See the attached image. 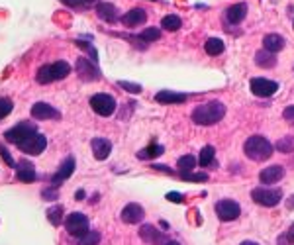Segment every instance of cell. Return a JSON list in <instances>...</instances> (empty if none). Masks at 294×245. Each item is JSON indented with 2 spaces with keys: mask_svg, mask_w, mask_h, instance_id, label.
Masks as SVG:
<instances>
[{
  "mask_svg": "<svg viewBox=\"0 0 294 245\" xmlns=\"http://www.w3.org/2000/svg\"><path fill=\"white\" fill-rule=\"evenodd\" d=\"M224 116H226V106L218 100H210L194 108L192 122L196 126H214V124L220 122Z\"/></svg>",
  "mask_w": 294,
  "mask_h": 245,
  "instance_id": "obj_1",
  "label": "cell"
},
{
  "mask_svg": "<svg viewBox=\"0 0 294 245\" xmlns=\"http://www.w3.org/2000/svg\"><path fill=\"white\" fill-rule=\"evenodd\" d=\"M69 73H71V65L67 61H55V63H49V65L40 67L35 79H38L40 85H49V83H55V81L65 79Z\"/></svg>",
  "mask_w": 294,
  "mask_h": 245,
  "instance_id": "obj_2",
  "label": "cell"
},
{
  "mask_svg": "<svg viewBox=\"0 0 294 245\" xmlns=\"http://www.w3.org/2000/svg\"><path fill=\"white\" fill-rule=\"evenodd\" d=\"M243 151L253 161H267L273 155V144L263 135H251L243 145Z\"/></svg>",
  "mask_w": 294,
  "mask_h": 245,
  "instance_id": "obj_3",
  "label": "cell"
},
{
  "mask_svg": "<svg viewBox=\"0 0 294 245\" xmlns=\"http://www.w3.org/2000/svg\"><path fill=\"white\" fill-rule=\"evenodd\" d=\"M33 133H38V128L31 124V122H20V124H16L14 128H10V130L4 133V139L8 142V144H22L24 139H28L29 135H33Z\"/></svg>",
  "mask_w": 294,
  "mask_h": 245,
  "instance_id": "obj_4",
  "label": "cell"
},
{
  "mask_svg": "<svg viewBox=\"0 0 294 245\" xmlns=\"http://www.w3.org/2000/svg\"><path fill=\"white\" fill-rule=\"evenodd\" d=\"M90 108L98 116L108 118V116H112L116 112V100H114V96H110L106 92H98V94H94L90 98Z\"/></svg>",
  "mask_w": 294,
  "mask_h": 245,
  "instance_id": "obj_5",
  "label": "cell"
},
{
  "mask_svg": "<svg viewBox=\"0 0 294 245\" xmlns=\"http://www.w3.org/2000/svg\"><path fill=\"white\" fill-rule=\"evenodd\" d=\"M65 230L69 231V235H73L75 239L85 235L88 231V218L81 212H73L65 218Z\"/></svg>",
  "mask_w": 294,
  "mask_h": 245,
  "instance_id": "obj_6",
  "label": "cell"
},
{
  "mask_svg": "<svg viewBox=\"0 0 294 245\" xmlns=\"http://www.w3.org/2000/svg\"><path fill=\"white\" fill-rule=\"evenodd\" d=\"M251 198H253V202H257L259 206L273 208V206H277L280 202L282 192H280L279 188H275V190H269V188H255V190H251Z\"/></svg>",
  "mask_w": 294,
  "mask_h": 245,
  "instance_id": "obj_7",
  "label": "cell"
},
{
  "mask_svg": "<svg viewBox=\"0 0 294 245\" xmlns=\"http://www.w3.org/2000/svg\"><path fill=\"white\" fill-rule=\"evenodd\" d=\"M216 214H218V218H220L222 222H234L241 214V208L232 198H224V200L216 202Z\"/></svg>",
  "mask_w": 294,
  "mask_h": 245,
  "instance_id": "obj_8",
  "label": "cell"
},
{
  "mask_svg": "<svg viewBox=\"0 0 294 245\" xmlns=\"http://www.w3.org/2000/svg\"><path fill=\"white\" fill-rule=\"evenodd\" d=\"M249 87H251V92L255 96H259V98H269V96H273L279 90V85L275 81H269V79H263V77L251 79Z\"/></svg>",
  "mask_w": 294,
  "mask_h": 245,
  "instance_id": "obj_9",
  "label": "cell"
},
{
  "mask_svg": "<svg viewBox=\"0 0 294 245\" xmlns=\"http://www.w3.org/2000/svg\"><path fill=\"white\" fill-rule=\"evenodd\" d=\"M16 147L22 153H26V155H40L47 147V137L42 135V133H33V135H29L28 139H24L22 144H18Z\"/></svg>",
  "mask_w": 294,
  "mask_h": 245,
  "instance_id": "obj_10",
  "label": "cell"
},
{
  "mask_svg": "<svg viewBox=\"0 0 294 245\" xmlns=\"http://www.w3.org/2000/svg\"><path fill=\"white\" fill-rule=\"evenodd\" d=\"M77 73H79V77H81L83 81H88V83L100 79V71H98L96 63H94V61H88L87 57L77 59Z\"/></svg>",
  "mask_w": 294,
  "mask_h": 245,
  "instance_id": "obj_11",
  "label": "cell"
},
{
  "mask_svg": "<svg viewBox=\"0 0 294 245\" xmlns=\"http://www.w3.org/2000/svg\"><path fill=\"white\" fill-rule=\"evenodd\" d=\"M75 167H77V163H75V157H69L65 159L61 165H59L57 173L51 177V188H57L61 183H65L67 179H71V174L75 173Z\"/></svg>",
  "mask_w": 294,
  "mask_h": 245,
  "instance_id": "obj_12",
  "label": "cell"
},
{
  "mask_svg": "<svg viewBox=\"0 0 294 245\" xmlns=\"http://www.w3.org/2000/svg\"><path fill=\"white\" fill-rule=\"evenodd\" d=\"M29 112L35 120H61V112L47 102H35Z\"/></svg>",
  "mask_w": 294,
  "mask_h": 245,
  "instance_id": "obj_13",
  "label": "cell"
},
{
  "mask_svg": "<svg viewBox=\"0 0 294 245\" xmlns=\"http://www.w3.org/2000/svg\"><path fill=\"white\" fill-rule=\"evenodd\" d=\"M14 169H16V179L22 181V183H33V181L38 179V173H35L33 163H29L26 159H22Z\"/></svg>",
  "mask_w": 294,
  "mask_h": 245,
  "instance_id": "obj_14",
  "label": "cell"
},
{
  "mask_svg": "<svg viewBox=\"0 0 294 245\" xmlns=\"http://www.w3.org/2000/svg\"><path fill=\"white\" fill-rule=\"evenodd\" d=\"M120 20H122V24L126 28H137V26H141L147 20V12L143 8H132L130 12H126Z\"/></svg>",
  "mask_w": 294,
  "mask_h": 245,
  "instance_id": "obj_15",
  "label": "cell"
},
{
  "mask_svg": "<svg viewBox=\"0 0 294 245\" xmlns=\"http://www.w3.org/2000/svg\"><path fill=\"white\" fill-rule=\"evenodd\" d=\"M145 216V212H143V208L139 206V204H128L124 210H122V220L126 222V224H139L141 220Z\"/></svg>",
  "mask_w": 294,
  "mask_h": 245,
  "instance_id": "obj_16",
  "label": "cell"
},
{
  "mask_svg": "<svg viewBox=\"0 0 294 245\" xmlns=\"http://www.w3.org/2000/svg\"><path fill=\"white\" fill-rule=\"evenodd\" d=\"M282 177H284V167H280V165H271V167H267V169L261 171L259 181H261L263 185H275V183H279Z\"/></svg>",
  "mask_w": 294,
  "mask_h": 245,
  "instance_id": "obj_17",
  "label": "cell"
},
{
  "mask_svg": "<svg viewBox=\"0 0 294 245\" xmlns=\"http://www.w3.org/2000/svg\"><path fill=\"white\" fill-rule=\"evenodd\" d=\"M90 145H92V153H94V157L98 159V161L108 159L110 151H112V142L106 139V137H94Z\"/></svg>",
  "mask_w": 294,
  "mask_h": 245,
  "instance_id": "obj_18",
  "label": "cell"
},
{
  "mask_svg": "<svg viewBox=\"0 0 294 245\" xmlns=\"http://www.w3.org/2000/svg\"><path fill=\"white\" fill-rule=\"evenodd\" d=\"M96 14L100 20L108 22V24H114L118 20V8L112 2H98L96 4Z\"/></svg>",
  "mask_w": 294,
  "mask_h": 245,
  "instance_id": "obj_19",
  "label": "cell"
},
{
  "mask_svg": "<svg viewBox=\"0 0 294 245\" xmlns=\"http://www.w3.org/2000/svg\"><path fill=\"white\" fill-rule=\"evenodd\" d=\"M155 100L159 104H180V102L187 100V94L185 92H175V90H159L155 94Z\"/></svg>",
  "mask_w": 294,
  "mask_h": 245,
  "instance_id": "obj_20",
  "label": "cell"
},
{
  "mask_svg": "<svg viewBox=\"0 0 294 245\" xmlns=\"http://www.w3.org/2000/svg\"><path fill=\"white\" fill-rule=\"evenodd\" d=\"M245 14H247V6L245 4H234V6H230L226 10V20L230 24H241Z\"/></svg>",
  "mask_w": 294,
  "mask_h": 245,
  "instance_id": "obj_21",
  "label": "cell"
},
{
  "mask_svg": "<svg viewBox=\"0 0 294 245\" xmlns=\"http://www.w3.org/2000/svg\"><path fill=\"white\" fill-rule=\"evenodd\" d=\"M139 235H141V239L149 245H161L163 241V233L161 231H157L153 226H141V230H139Z\"/></svg>",
  "mask_w": 294,
  "mask_h": 245,
  "instance_id": "obj_22",
  "label": "cell"
},
{
  "mask_svg": "<svg viewBox=\"0 0 294 245\" xmlns=\"http://www.w3.org/2000/svg\"><path fill=\"white\" fill-rule=\"evenodd\" d=\"M263 47L271 53H279L280 49L284 47V40L280 38L279 33H269L263 38Z\"/></svg>",
  "mask_w": 294,
  "mask_h": 245,
  "instance_id": "obj_23",
  "label": "cell"
},
{
  "mask_svg": "<svg viewBox=\"0 0 294 245\" xmlns=\"http://www.w3.org/2000/svg\"><path fill=\"white\" fill-rule=\"evenodd\" d=\"M255 63H257L259 67H263V69H271V67L277 65V57H275V53H271V51H267V49H261V51H257V55H255Z\"/></svg>",
  "mask_w": 294,
  "mask_h": 245,
  "instance_id": "obj_24",
  "label": "cell"
},
{
  "mask_svg": "<svg viewBox=\"0 0 294 245\" xmlns=\"http://www.w3.org/2000/svg\"><path fill=\"white\" fill-rule=\"evenodd\" d=\"M163 155V145L159 144H151L149 147L145 149H141L139 153H137V159H141V161H147V159H153V157H159Z\"/></svg>",
  "mask_w": 294,
  "mask_h": 245,
  "instance_id": "obj_25",
  "label": "cell"
},
{
  "mask_svg": "<svg viewBox=\"0 0 294 245\" xmlns=\"http://www.w3.org/2000/svg\"><path fill=\"white\" fill-rule=\"evenodd\" d=\"M204 49H206V53L212 55V57L222 55V53H224V42L218 40V38H210V40L204 44Z\"/></svg>",
  "mask_w": 294,
  "mask_h": 245,
  "instance_id": "obj_26",
  "label": "cell"
},
{
  "mask_svg": "<svg viewBox=\"0 0 294 245\" xmlns=\"http://www.w3.org/2000/svg\"><path fill=\"white\" fill-rule=\"evenodd\" d=\"M214 155H216V149H214L212 145H206V147H202V151H200V155H198V163H200L202 167H208V165L214 163Z\"/></svg>",
  "mask_w": 294,
  "mask_h": 245,
  "instance_id": "obj_27",
  "label": "cell"
},
{
  "mask_svg": "<svg viewBox=\"0 0 294 245\" xmlns=\"http://www.w3.org/2000/svg\"><path fill=\"white\" fill-rule=\"evenodd\" d=\"M180 18L175 14H169V16H165L161 20V28L163 29H167V31H176V29L180 28Z\"/></svg>",
  "mask_w": 294,
  "mask_h": 245,
  "instance_id": "obj_28",
  "label": "cell"
},
{
  "mask_svg": "<svg viewBox=\"0 0 294 245\" xmlns=\"http://www.w3.org/2000/svg\"><path fill=\"white\" fill-rule=\"evenodd\" d=\"M100 243V233L98 231H87L85 235L77 237L75 245H98Z\"/></svg>",
  "mask_w": 294,
  "mask_h": 245,
  "instance_id": "obj_29",
  "label": "cell"
},
{
  "mask_svg": "<svg viewBox=\"0 0 294 245\" xmlns=\"http://www.w3.org/2000/svg\"><path fill=\"white\" fill-rule=\"evenodd\" d=\"M47 220H49L53 226H61V222H63V206L55 204L53 208H49V210H47Z\"/></svg>",
  "mask_w": 294,
  "mask_h": 245,
  "instance_id": "obj_30",
  "label": "cell"
},
{
  "mask_svg": "<svg viewBox=\"0 0 294 245\" xmlns=\"http://www.w3.org/2000/svg\"><path fill=\"white\" fill-rule=\"evenodd\" d=\"M161 38V31L157 28H147L143 29L141 33H139V40L143 42V44H151V42H157Z\"/></svg>",
  "mask_w": 294,
  "mask_h": 245,
  "instance_id": "obj_31",
  "label": "cell"
},
{
  "mask_svg": "<svg viewBox=\"0 0 294 245\" xmlns=\"http://www.w3.org/2000/svg\"><path fill=\"white\" fill-rule=\"evenodd\" d=\"M277 149L280 153H292L294 151V135H288V137H282L277 142Z\"/></svg>",
  "mask_w": 294,
  "mask_h": 245,
  "instance_id": "obj_32",
  "label": "cell"
},
{
  "mask_svg": "<svg viewBox=\"0 0 294 245\" xmlns=\"http://www.w3.org/2000/svg\"><path fill=\"white\" fill-rule=\"evenodd\" d=\"M198 163V159H194V155H182L178 159V169L185 173V171H192L194 165Z\"/></svg>",
  "mask_w": 294,
  "mask_h": 245,
  "instance_id": "obj_33",
  "label": "cell"
},
{
  "mask_svg": "<svg viewBox=\"0 0 294 245\" xmlns=\"http://www.w3.org/2000/svg\"><path fill=\"white\" fill-rule=\"evenodd\" d=\"M14 110V104L10 98H6V96H0V120H4L6 116H10V112Z\"/></svg>",
  "mask_w": 294,
  "mask_h": 245,
  "instance_id": "obj_34",
  "label": "cell"
},
{
  "mask_svg": "<svg viewBox=\"0 0 294 245\" xmlns=\"http://www.w3.org/2000/svg\"><path fill=\"white\" fill-rule=\"evenodd\" d=\"M180 179L191 181V183H206V181H208V174L206 173H194L192 174L191 171H185V173H180Z\"/></svg>",
  "mask_w": 294,
  "mask_h": 245,
  "instance_id": "obj_35",
  "label": "cell"
},
{
  "mask_svg": "<svg viewBox=\"0 0 294 245\" xmlns=\"http://www.w3.org/2000/svg\"><path fill=\"white\" fill-rule=\"evenodd\" d=\"M118 85H120V87L124 88V90L132 92V94H139V92H141V85H135V83H128V81H120Z\"/></svg>",
  "mask_w": 294,
  "mask_h": 245,
  "instance_id": "obj_36",
  "label": "cell"
},
{
  "mask_svg": "<svg viewBox=\"0 0 294 245\" xmlns=\"http://www.w3.org/2000/svg\"><path fill=\"white\" fill-rule=\"evenodd\" d=\"M292 243H294V226L288 231H284L279 239V245H292Z\"/></svg>",
  "mask_w": 294,
  "mask_h": 245,
  "instance_id": "obj_37",
  "label": "cell"
},
{
  "mask_svg": "<svg viewBox=\"0 0 294 245\" xmlns=\"http://www.w3.org/2000/svg\"><path fill=\"white\" fill-rule=\"evenodd\" d=\"M0 157L4 159V163H6L8 167H16V161L12 159V155L8 153V149H6L4 145H0Z\"/></svg>",
  "mask_w": 294,
  "mask_h": 245,
  "instance_id": "obj_38",
  "label": "cell"
},
{
  "mask_svg": "<svg viewBox=\"0 0 294 245\" xmlns=\"http://www.w3.org/2000/svg\"><path fill=\"white\" fill-rule=\"evenodd\" d=\"M282 118H284L288 124H292L294 126V106H286L284 112H282Z\"/></svg>",
  "mask_w": 294,
  "mask_h": 245,
  "instance_id": "obj_39",
  "label": "cell"
},
{
  "mask_svg": "<svg viewBox=\"0 0 294 245\" xmlns=\"http://www.w3.org/2000/svg\"><path fill=\"white\" fill-rule=\"evenodd\" d=\"M167 200L176 202V204H178V202H185V196H182L180 192H169V194H167Z\"/></svg>",
  "mask_w": 294,
  "mask_h": 245,
  "instance_id": "obj_40",
  "label": "cell"
},
{
  "mask_svg": "<svg viewBox=\"0 0 294 245\" xmlns=\"http://www.w3.org/2000/svg\"><path fill=\"white\" fill-rule=\"evenodd\" d=\"M42 196H44L45 200H57L59 192L57 190H44V192H42Z\"/></svg>",
  "mask_w": 294,
  "mask_h": 245,
  "instance_id": "obj_41",
  "label": "cell"
},
{
  "mask_svg": "<svg viewBox=\"0 0 294 245\" xmlns=\"http://www.w3.org/2000/svg\"><path fill=\"white\" fill-rule=\"evenodd\" d=\"M155 171H163V173H167V174H175L173 173V169L171 167H167V165H151Z\"/></svg>",
  "mask_w": 294,
  "mask_h": 245,
  "instance_id": "obj_42",
  "label": "cell"
},
{
  "mask_svg": "<svg viewBox=\"0 0 294 245\" xmlns=\"http://www.w3.org/2000/svg\"><path fill=\"white\" fill-rule=\"evenodd\" d=\"M75 198H77V200H83V198H85V190H79V192L75 194Z\"/></svg>",
  "mask_w": 294,
  "mask_h": 245,
  "instance_id": "obj_43",
  "label": "cell"
},
{
  "mask_svg": "<svg viewBox=\"0 0 294 245\" xmlns=\"http://www.w3.org/2000/svg\"><path fill=\"white\" fill-rule=\"evenodd\" d=\"M286 206H288L290 210H294V196H290V198H288V204H286Z\"/></svg>",
  "mask_w": 294,
  "mask_h": 245,
  "instance_id": "obj_44",
  "label": "cell"
},
{
  "mask_svg": "<svg viewBox=\"0 0 294 245\" xmlns=\"http://www.w3.org/2000/svg\"><path fill=\"white\" fill-rule=\"evenodd\" d=\"M239 245H259V243H255V241H243V243H239Z\"/></svg>",
  "mask_w": 294,
  "mask_h": 245,
  "instance_id": "obj_45",
  "label": "cell"
},
{
  "mask_svg": "<svg viewBox=\"0 0 294 245\" xmlns=\"http://www.w3.org/2000/svg\"><path fill=\"white\" fill-rule=\"evenodd\" d=\"M165 245H178V241H167Z\"/></svg>",
  "mask_w": 294,
  "mask_h": 245,
  "instance_id": "obj_46",
  "label": "cell"
}]
</instances>
